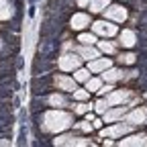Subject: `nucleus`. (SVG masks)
<instances>
[{
  "label": "nucleus",
  "instance_id": "14",
  "mask_svg": "<svg viewBox=\"0 0 147 147\" xmlns=\"http://www.w3.org/2000/svg\"><path fill=\"white\" fill-rule=\"evenodd\" d=\"M76 80L86 82V80H88V71H86V69H78V71H76Z\"/></svg>",
  "mask_w": 147,
  "mask_h": 147
},
{
  "label": "nucleus",
  "instance_id": "17",
  "mask_svg": "<svg viewBox=\"0 0 147 147\" xmlns=\"http://www.w3.org/2000/svg\"><path fill=\"white\" fill-rule=\"evenodd\" d=\"M90 106H92V104H78V106H76V113L82 115V113H86V110H90Z\"/></svg>",
  "mask_w": 147,
  "mask_h": 147
},
{
  "label": "nucleus",
  "instance_id": "15",
  "mask_svg": "<svg viewBox=\"0 0 147 147\" xmlns=\"http://www.w3.org/2000/svg\"><path fill=\"white\" fill-rule=\"evenodd\" d=\"M108 2V0H94V4H92V10H102V6Z\"/></svg>",
  "mask_w": 147,
  "mask_h": 147
},
{
  "label": "nucleus",
  "instance_id": "13",
  "mask_svg": "<svg viewBox=\"0 0 147 147\" xmlns=\"http://www.w3.org/2000/svg\"><path fill=\"white\" fill-rule=\"evenodd\" d=\"M123 74L121 71H117V69H110L108 74H104V78H108V80H117V78H121Z\"/></svg>",
  "mask_w": 147,
  "mask_h": 147
},
{
  "label": "nucleus",
  "instance_id": "1",
  "mask_svg": "<svg viewBox=\"0 0 147 147\" xmlns=\"http://www.w3.org/2000/svg\"><path fill=\"white\" fill-rule=\"evenodd\" d=\"M55 84H57L61 90H67V92H74V90H76V84H74V80H69V78H65V76L55 78Z\"/></svg>",
  "mask_w": 147,
  "mask_h": 147
},
{
  "label": "nucleus",
  "instance_id": "8",
  "mask_svg": "<svg viewBox=\"0 0 147 147\" xmlns=\"http://www.w3.org/2000/svg\"><path fill=\"white\" fill-rule=\"evenodd\" d=\"M110 65V61H94V63H90V69H94V71H100V69H106Z\"/></svg>",
  "mask_w": 147,
  "mask_h": 147
},
{
  "label": "nucleus",
  "instance_id": "19",
  "mask_svg": "<svg viewBox=\"0 0 147 147\" xmlns=\"http://www.w3.org/2000/svg\"><path fill=\"white\" fill-rule=\"evenodd\" d=\"M74 94H76V98H78V100H84V98H88V92H76V90H74Z\"/></svg>",
  "mask_w": 147,
  "mask_h": 147
},
{
  "label": "nucleus",
  "instance_id": "16",
  "mask_svg": "<svg viewBox=\"0 0 147 147\" xmlns=\"http://www.w3.org/2000/svg\"><path fill=\"white\" fill-rule=\"evenodd\" d=\"M96 106H98V108H96L98 113H104V110L108 108V100H98V104H96Z\"/></svg>",
  "mask_w": 147,
  "mask_h": 147
},
{
  "label": "nucleus",
  "instance_id": "12",
  "mask_svg": "<svg viewBox=\"0 0 147 147\" xmlns=\"http://www.w3.org/2000/svg\"><path fill=\"white\" fill-rule=\"evenodd\" d=\"M119 59H121V63H123V61H125V63H133V61H135V55H133V53H125V55H121Z\"/></svg>",
  "mask_w": 147,
  "mask_h": 147
},
{
  "label": "nucleus",
  "instance_id": "9",
  "mask_svg": "<svg viewBox=\"0 0 147 147\" xmlns=\"http://www.w3.org/2000/svg\"><path fill=\"white\" fill-rule=\"evenodd\" d=\"M94 41H96V37H94V35H88V33L80 35V43H82V45H92Z\"/></svg>",
  "mask_w": 147,
  "mask_h": 147
},
{
  "label": "nucleus",
  "instance_id": "7",
  "mask_svg": "<svg viewBox=\"0 0 147 147\" xmlns=\"http://www.w3.org/2000/svg\"><path fill=\"white\" fill-rule=\"evenodd\" d=\"M65 57H67V59L61 61L63 67H76V65H78V57H76V55H65Z\"/></svg>",
  "mask_w": 147,
  "mask_h": 147
},
{
  "label": "nucleus",
  "instance_id": "18",
  "mask_svg": "<svg viewBox=\"0 0 147 147\" xmlns=\"http://www.w3.org/2000/svg\"><path fill=\"white\" fill-rule=\"evenodd\" d=\"M100 49H102V51H108V53H113V51H115L113 45H110V43H104V41L100 43Z\"/></svg>",
  "mask_w": 147,
  "mask_h": 147
},
{
  "label": "nucleus",
  "instance_id": "11",
  "mask_svg": "<svg viewBox=\"0 0 147 147\" xmlns=\"http://www.w3.org/2000/svg\"><path fill=\"white\" fill-rule=\"evenodd\" d=\"M125 113V108H119V110H113V113H108L106 115V121H115V119H119L121 115Z\"/></svg>",
  "mask_w": 147,
  "mask_h": 147
},
{
  "label": "nucleus",
  "instance_id": "4",
  "mask_svg": "<svg viewBox=\"0 0 147 147\" xmlns=\"http://www.w3.org/2000/svg\"><path fill=\"white\" fill-rule=\"evenodd\" d=\"M121 43L127 45V47H131V45L135 43V35H133L131 31H125V33L121 35Z\"/></svg>",
  "mask_w": 147,
  "mask_h": 147
},
{
  "label": "nucleus",
  "instance_id": "10",
  "mask_svg": "<svg viewBox=\"0 0 147 147\" xmlns=\"http://www.w3.org/2000/svg\"><path fill=\"white\" fill-rule=\"evenodd\" d=\"M49 102H51V104H55V106H57V104H59V106H63V104H65V98H63L61 94H59V96L55 94V96H51V98H49Z\"/></svg>",
  "mask_w": 147,
  "mask_h": 147
},
{
  "label": "nucleus",
  "instance_id": "6",
  "mask_svg": "<svg viewBox=\"0 0 147 147\" xmlns=\"http://www.w3.org/2000/svg\"><path fill=\"white\" fill-rule=\"evenodd\" d=\"M80 53L84 55L86 59H96V57H98V51H96V49H88V47H82Z\"/></svg>",
  "mask_w": 147,
  "mask_h": 147
},
{
  "label": "nucleus",
  "instance_id": "3",
  "mask_svg": "<svg viewBox=\"0 0 147 147\" xmlns=\"http://www.w3.org/2000/svg\"><path fill=\"white\" fill-rule=\"evenodd\" d=\"M94 29H96L98 33H106V35H115V31H117L113 25H108V23H96Z\"/></svg>",
  "mask_w": 147,
  "mask_h": 147
},
{
  "label": "nucleus",
  "instance_id": "20",
  "mask_svg": "<svg viewBox=\"0 0 147 147\" xmlns=\"http://www.w3.org/2000/svg\"><path fill=\"white\" fill-rule=\"evenodd\" d=\"M86 2H88V0H80V4H82V6H84V4H86Z\"/></svg>",
  "mask_w": 147,
  "mask_h": 147
},
{
  "label": "nucleus",
  "instance_id": "2",
  "mask_svg": "<svg viewBox=\"0 0 147 147\" xmlns=\"http://www.w3.org/2000/svg\"><path fill=\"white\" fill-rule=\"evenodd\" d=\"M88 23H90V18H88L86 14H76V16L71 18V27H74V29H84Z\"/></svg>",
  "mask_w": 147,
  "mask_h": 147
},
{
  "label": "nucleus",
  "instance_id": "5",
  "mask_svg": "<svg viewBox=\"0 0 147 147\" xmlns=\"http://www.w3.org/2000/svg\"><path fill=\"white\" fill-rule=\"evenodd\" d=\"M86 88H88V92H98L100 90V80L98 78H92V80L88 78L86 80Z\"/></svg>",
  "mask_w": 147,
  "mask_h": 147
}]
</instances>
